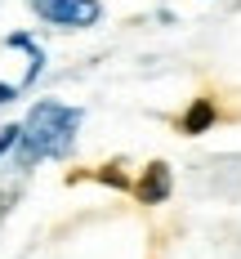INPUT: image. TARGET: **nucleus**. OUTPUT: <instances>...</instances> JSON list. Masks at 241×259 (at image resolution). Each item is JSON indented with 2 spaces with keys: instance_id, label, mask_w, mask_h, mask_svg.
<instances>
[{
  "instance_id": "nucleus-1",
  "label": "nucleus",
  "mask_w": 241,
  "mask_h": 259,
  "mask_svg": "<svg viewBox=\"0 0 241 259\" xmlns=\"http://www.w3.org/2000/svg\"><path fill=\"white\" fill-rule=\"evenodd\" d=\"M85 112L72 103H58V99H40L31 103L23 121V134H18V148H14V165L18 170H31L36 161H58L76 148V134Z\"/></svg>"
},
{
  "instance_id": "nucleus-2",
  "label": "nucleus",
  "mask_w": 241,
  "mask_h": 259,
  "mask_svg": "<svg viewBox=\"0 0 241 259\" xmlns=\"http://www.w3.org/2000/svg\"><path fill=\"white\" fill-rule=\"evenodd\" d=\"M27 9L58 31H85V27H99L103 18V0H27Z\"/></svg>"
},
{
  "instance_id": "nucleus-3",
  "label": "nucleus",
  "mask_w": 241,
  "mask_h": 259,
  "mask_svg": "<svg viewBox=\"0 0 241 259\" xmlns=\"http://www.w3.org/2000/svg\"><path fill=\"white\" fill-rule=\"evenodd\" d=\"M130 192L138 197V206H165V201H170V192H174V175H170V165H165V161L143 165V175L134 179Z\"/></svg>"
},
{
  "instance_id": "nucleus-4",
  "label": "nucleus",
  "mask_w": 241,
  "mask_h": 259,
  "mask_svg": "<svg viewBox=\"0 0 241 259\" xmlns=\"http://www.w3.org/2000/svg\"><path fill=\"white\" fill-rule=\"evenodd\" d=\"M5 45L27 54V72H23V80H18V85H23V90H31V85L40 80V72H45V63H50V58H45V50L36 45V36H31V31H9V36H5Z\"/></svg>"
},
{
  "instance_id": "nucleus-5",
  "label": "nucleus",
  "mask_w": 241,
  "mask_h": 259,
  "mask_svg": "<svg viewBox=\"0 0 241 259\" xmlns=\"http://www.w3.org/2000/svg\"><path fill=\"white\" fill-rule=\"evenodd\" d=\"M214 121H219V107H214L210 94H201V99H192L187 112L179 116V134H192V139H197V134H210Z\"/></svg>"
},
{
  "instance_id": "nucleus-6",
  "label": "nucleus",
  "mask_w": 241,
  "mask_h": 259,
  "mask_svg": "<svg viewBox=\"0 0 241 259\" xmlns=\"http://www.w3.org/2000/svg\"><path fill=\"white\" fill-rule=\"evenodd\" d=\"M18 134H23V125H5L0 130V156H9L18 148Z\"/></svg>"
},
{
  "instance_id": "nucleus-7",
  "label": "nucleus",
  "mask_w": 241,
  "mask_h": 259,
  "mask_svg": "<svg viewBox=\"0 0 241 259\" xmlns=\"http://www.w3.org/2000/svg\"><path fill=\"white\" fill-rule=\"evenodd\" d=\"M18 94H23V85H5V80H0V107H5V103H14Z\"/></svg>"
}]
</instances>
